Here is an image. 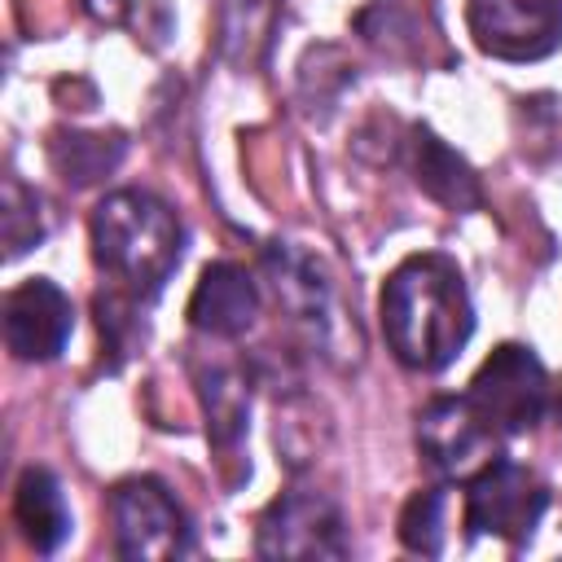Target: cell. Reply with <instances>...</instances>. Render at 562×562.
Segmentation results:
<instances>
[{
  "instance_id": "cell-1",
  "label": "cell",
  "mask_w": 562,
  "mask_h": 562,
  "mask_svg": "<svg viewBox=\"0 0 562 562\" xmlns=\"http://www.w3.org/2000/svg\"><path fill=\"white\" fill-rule=\"evenodd\" d=\"M382 334L400 364L435 373L457 360L474 334V307L461 268L448 255H413L382 285Z\"/></svg>"
},
{
  "instance_id": "cell-2",
  "label": "cell",
  "mask_w": 562,
  "mask_h": 562,
  "mask_svg": "<svg viewBox=\"0 0 562 562\" xmlns=\"http://www.w3.org/2000/svg\"><path fill=\"white\" fill-rule=\"evenodd\" d=\"M88 228L97 268L114 277L132 299L158 294L184 255V224L162 198L145 189L105 193Z\"/></svg>"
},
{
  "instance_id": "cell-3",
  "label": "cell",
  "mask_w": 562,
  "mask_h": 562,
  "mask_svg": "<svg viewBox=\"0 0 562 562\" xmlns=\"http://www.w3.org/2000/svg\"><path fill=\"white\" fill-rule=\"evenodd\" d=\"M465 400L483 413V422H492L501 435H522L531 430L544 408H549V373L544 364L531 356V347L505 342L496 347L483 369L470 378Z\"/></svg>"
},
{
  "instance_id": "cell-4",
  "label": "cell",
  "mask_w": 562,
  "mask_h": 562,
  "mask_svg": "<svg viewBox=\"0 0 562 562\" xmlns=\"http://www.w3.org/2000/svg\"><path fill=\"white\" fill-rule=\"evenodd\" d=\"M114 549L119 558H184L193 553V531L176 496L158 479H127L110 492Z\"/></svg>"
},
{
  "instance_id": "cell-5",
  "label": "cell",
  "mask_w": 562,
  "mask_h": 562,
  "mask_svg": "<svg viewBox=\"0 0 562 562\" xmlns=\"http://www.w3.org/2000/svg\"><path fill=\"white\" fill-rule=\"evenodd\" d=\"M544 505H549V487L527 465L496 457L487 470H479L470 479L465 527L474 536H501L509 544H522V540H531Z\"/></svg>"
},
{
  "instance_id": "cell-6",
  "label": "cell",
  "mask_w": 562,
  "mask_h": 562,
  "mask_svg": "<svg viewBox=\"0 0 562 562\" xmlns=\"http://www.w3.org/2000/svg\"><path fill=\"white\" fill-rule=\"evenodd\" d=\"M501 430L492 422H483V413L465 400V395H439L426 404V413L417 417V448L422 457L448 474L470 483L479 470H487L501 452Z\"/></svg>"
},
{
  "instance_id": "cell-7",
  "label": "cell",
  "mask_w": 562,
  "mask_h": 562,
  "mask_svg": "<svg viewBox=\"0 0 562 562\" xmlns=\"http://www.w3.org/2000/svg\"><path fill=\"white\" fill-rule=\"evenodd\" d=\"M470 35L501 61H536L562 44V0H470Z\"/></svg>"
},
{
  "instance_id": "cell-8",
  "label": "cell",
  "mask_w": 562,
  "mask_h": 562,
  "mask_svg": "<svg viewBox=\"0 0 562 562\" xmlns=\"http://www.w3.org/2000/svg\"><path fill=\"white\" fill-rule=\"evenodd\" d=\"M255 549L259 558H347L342 514L321 492H285L263 509Z\"/></svg>"
},
{
  "instance_id": "cell-9",
  "label": "cell",
  "mask_w": 562,
  "mask_h": 562,
  "mask_svg": "<svg viewBox=\"0 0 562 562\" xmlns=\"http://www.w3.org/2000/svg\"><path fill=\"white\" fill-rule=\"evenodd\" d=\"M75 329V307L61 285L31 277L4 294V342L18 360H53Z\"/></svg>"
},
{
  "instance_id": "cell-10",
  "label": "cell",
  "mask_w": 562,
  "mask_h": 562,
  "mask_svg": "<svg viewBox=\"0 0 562 562\" xmlns=\"http://www.w3.org/2000/svg\"><path fill=\"white\" fill-rule=\"evenodd\" d=\"M259 312V290L250 281L246 268L220 259V263H206L198 285H193V299H189V325L211 334V338H237L241 329H250Z\"/></svg>"
},
{
  "instance_id": "cell-11",
  "label": "cell",
  "mask_w": 562,
  "mask_h": 562,
  "mask_svg": "<svg viewBox=\"0 0 562 562\" xmlns=\"http://www.w3.org/2000/svg\"><path fill=\"white\" fill-rule=\"evenodd\" d=\"M13 518L35 553H53L70 536V509H66V496H61V483L53 470H44V465L22 470V479L13 487Z\"/></svg>"
},
{
  "instance_id": "cell-12",
  "label": "cell",
  "mask_w": 562,
  "mask_h": 562,
  "mask_svg": "<svg viewBox=\"0 0 562 562\" xmlns=\"http://www.w3.org/2000/svg\"><path fill=\"white\" fill-rule=\"evenodd\" d=\"M417 184L452 211H470L479 202L474 171L430 132H417Z\"/></svg>"
},
{
  "instance_id": "cell-13",
  "label": "cell",
  "mask_w": 562,
  "mask_h": 562,
  "mask_svg": "<svg viewBox=\"0 0 562 562\" xmlns=\"http://www.w3.org/2000/svg\"><path fill=\"white\" fill-rule=\"evenodd\" d=\"M443 509H448V496H443L439 487L413 492V501H408L404 514H400V540H404L413 553L439 558V553H443Z\"/></svg>"
},
{
  "instance_id": "cell-14",
  "label": "cell",
  "mask_w": 562,
  "mask_h": 562,
  "mask_svg": "<svg viewBox=\"0 0 562 562\" xmlns=\"http://www.w3.org/2000/svg\"><path fill=\"white\" fill-rule=\"evenodd\" d=\"M119 154H123V140H114V136H70V140L53 145L57 171L75 184H88V180L105 176L119 162Z\"/></svg>"
},
{
  "instance_id": "cell-15",
  "label": "cell",
  "mask_w": 562,
  "mask_h": 562,
  "mask_svg": "<svg viewBox=\"0 0 562 562\" xmlns=\"http://www.w3.org/2000/svg\"><path fill=\"white\" fill-rule=\"evenodd\" d=\"M202 395H206L211 439H215V443H233V439L246 430V386H241L228 369H211Z\"/></svg>"
},
{
  "instance_id": "cell-16",
  "label": "cell",
  "mask_w": 562,
  "mask_h": 562,
  "mask_svg": "<svg viewBox=\"0 0 562 562\" xmlns=\"http://www.w3.org/2000/svg\"><path fill=\"white\" fill-rule=\"evenodd\" d=\"M553 413H558V422H562V386H558V400H553Z\"/></svg>"
}]
</instances>
